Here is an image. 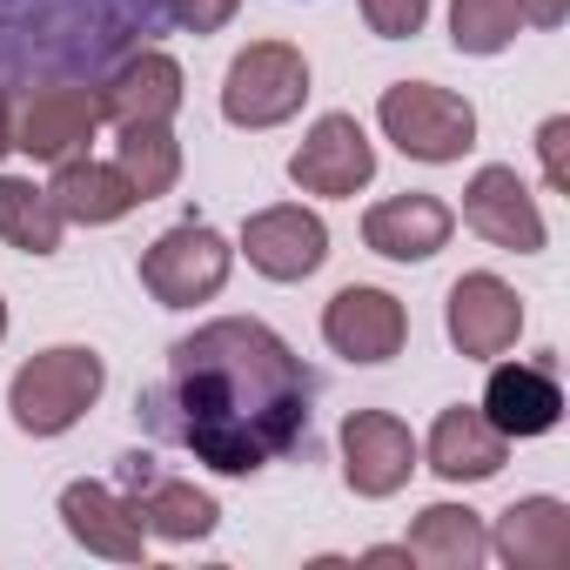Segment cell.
<instances>
[{"label":"cell","mask_w":570,"mask_h":570,"mask_svg":"<svg viewBox=\"0 0 570 570\" xmlns=\"http://www.w3.org/2000/svg\"><path fill=\"white\" fill-rule=\"evenodd\" d=\"M135 416L215 476H255L309 443L316 370L268 323L215 316L168 350V370L141 390Z\"/></svg>","instance_id":"1"},{"label":"cell","mask_w":570,"mask_h":570,"mask_svg":"<svg viewBox=\"0 0 570 570\" xmlns=\"http://www.w3.org/2000/svg\"><path fill=\"white\" fill-rule=\"evenodd\" d=\"M168 0H0V81L95 88L135 48H155Z\"/></svg>","instance_id":"2"},{"label":"cell","mask_w":570,"mask_h":570,"mask_svg":"<svg viewBox=\"0 0 570 570\" xmlns=\"http://www.w3.org/2000/svg\"><path fill=\"white\" fill-rule=\"evenodd\" d=\"M108 390V363L81 343H61V350H41L14 370L8 383V416L21 436H68Z\"/></svg>","instance_id":"3"},{"label":"cell","mask_w":570,"mask_h":570,"mask_svg":"<svg viewBox=\"0 0 570 570\" xmlns=\"http://www.w3.org/2000/svg\"><path fill=\"white\" fill-rule=\"evenodd\" d=\"M309 101V61L289 41H248L222 75V121L228 128H282Z\"/></svg>","instance_id":"4"},{"label":"cell","mask_w":570,"mask_h":570,"mask_svg":"<svg viewBox=\"0 0 570 570\" xmlns=\"http://www.w3.org/2000/svg\"><path fill=\"white\" fill-rule=\"evenodd\" d=\"M376 121H383V135L410 161H430V168L436 161H463L476 148V108L463 95L436 88V81H396V88H383Z\"/></svg>","instance_id":"5"},{"label":"cell","mask_w":570,"mask_h":570,"mask_svg":"<svg viewBox=\"0 0 570 570\" xmlns=\"http://www.w3.org/2000/svg\"><path fill=\"white\" fill-rule=\"evenodd\" d=\"M235 268V248L208 228V222H175L168 235H155V248L141 255V289L161 309H195L208 296H222V282Z\"/></svg>","instance_id":"6"},{"label":"cell","mask_w":570,"mask_h":570,"mask_svg":"<svg viewBox=\"0 0 570 570\" xmlns=\"http://www.w3.org/2000/svg\"><path fill=\"white\" fill-rule=\"evenodd\" d=\"M101 135V101L81 81H35L14 101V148L35 161H75Z\"/></svg>","instance_id":"7"},{"label":"cell","mask_w":570,"mask_h":570,"mask_svg":"<svg viewBox=\"0 0 570 570\" xmlns=\"http://www.w3.org/2000/svg\"><path fill=\"white\" fill-rule=\"evenodd\" d=\"M443 330H450V343H456L470 363H497V356H510L517 336H523V303H517V289H510L503 275L476 268V275H456V282H450Z\"/></svg>","instance_id":"8"},{"label":"cell","mask_w":570,"mask_h":570,"mask_svg":"<svg viewBox=\"0 0 570 570\" xmlns=\"http://www.w3.org/2000/svg\"><path fill=\"white\" fill-rule=\"evenodd\" d=\"M242 255L268 282H303L330 262V228L303 202H275V208H255L242 222Z\"/></svg>","instance_id":"9"},{"label":"cell","mask_w":570,"mask_h":570,"mask_svg":"<svg viewBox=\"0 0 570 570\" xmlns=\"http://www.w3.org/2000/svg\"><path fill=\"white\" fill-rule=\"evenodd\" d=\"M289 181L303 195H330V202H350L356 188H370L376 181V148H370L363 121L356 115H323L303 135V148L289 155Z\"/></svg>","instance_id":"10"},{"label":"cell","mask_w":570,"mask_h":570,"mask_svg":"<svg viewBox=\"0 0 570 570\" xmlns=\"http://www.w3.org/2000/svg\"><path fill=\"white\" fill-rule=\"evenodd\" d=\"M323 343L350 363H390L410 343V309L390 289H370V282H350V289L330 296L323 309Z\"/></svg>","instance_id":"11"},{"label":"cell","mask_w":570,"mask_h":570,"mask_svg":"<svg viewBox=\"0 0 570 570\" xmlns=\"http://www.w3.org/2000/svg\"><path fill=\"white\" fill-rule=\"evenodd\" d=\"M463 222H470L490 248H503V255H537V248H543V208H537V195L523 188V175L503 168V161H483V168L470 175V188H463Z\"/></svg>","instance_id":"12"},{"label":"cell","mask_w":570,"mask_h":570,"mask_svg":"<svg viewBox=\"0 0 570 570\" xmlns=\"http://www.w3.org/2000/svg\"><path fill=\"white\" fill-rule=\"evenodd\" d=\"M416 470V436L390 410H350L343 416V483L356 497H396Z\"/></svg>","instance_id":"13"},{"label":"cell","mask_w":570,"mask_h":570,"mask_svg":"<svg viewBox=\"0 0 570 570\" xmlns=\"http://www.w3.org/2000/svg\"><path fill=\"white\" fill-rule=\"evenodd\" d=\"M101 121L115 128H155V121H175L181 115V61L161 55V48H135L128 61H115L101 81Z\"/></svg>","instance_id":"14"},{"label":"cell","mask_w":570,"mask_h":570,"mask_svg":"<svg viewBox=\"0 0 570 570\" xmlns=\"http://www.w3.org/2000/svg\"><path fill=\"white\" fill-rule=\"evenodd\" d=\"M510 443L523 436H550L557 416H563V383H557V363L537 356V363H497L490 383H483V403H476Z\"/></svg>","instance_id":"15"},{"label":"cell","mask_w":570,"mask_h":570,"mask_svg":"<svg viewBox=\"0 0 570 570\" xmlns=\"http://www.w3.org/2000/svg\"><path fill=\"white\" fill-rule=\"evenodd\" d=\"M61 523L95 557H115V563H141L148 557V523L135 517V503L115 483H88V476L68 483L61 490Z\"/></svg>","instance_id":"16"},{"label":"cell","mask_w":570,"mask_h":570,"mask_svg":"<svg viewBox=\"0 0 570 570\" xmlns=\"http://www.w3.org/2000/svg\"><path fill=\"white\" fill-rule=\"evenodd\" d=\"M456 228V208L423 195V188H403V195H383L370 215H363V242L383 255V262H430Z\"/></svg>","instance_id":"17"},{"label":"cell","mask_w":570,"mask_h":570,"mask_svg":"<svg viewBox=\"0 0 570 570\" xmlns=\"http://www.w3.org/2000/svg\"><path fill=\"white\" fill-rule=\"evenodd\" d=\"M430 470L443 483H490L510 456V436L476 410V403H450L436 423H430V443H423Z\"/></svg>","instance_id":"18"},{"label":"cell","mask_w":570,"mask_h":570,"mask_svg":"<svg viewBox=\"0 0 570 570\" xmlns=\"http://www.w3.org/2000/svg\"><path fill=\"white\" fill-rule=\"evenodd\" d=\"M490 557H503L510 570H563L570 563V503L517 497L490 530Z\"/></svg>","instance_id":"19"},{"label":"cell","mask_w":570,"mask_h":570,"mask_svg":"<svg viewBox=\"0 0 570 570\" xmlns=\"http://www.w3.org/2000/svg\"><path fill=\"white\" fill-rule=\"evenodd\" d=\"M121 497L135 503V517L148 523V537H161V543H202V537L222 523L215 497H208V490H195L188 476H168L161 463H155L135 490H121Z\"/></svg>","instance_id":"20"},{"label":"cell","mask_w":570,"mask_h":570,"mask_svg":"<svg viewBox=\"0 0 570 570\" xmlns=\"http://www.w3.org/2000/svg\"><path fill=\"white\" fill-rule=\"evenodd\" d=\"M48 202L61 208V222H81V228H108L121 222L128 208H141V195L128 188V175L115 161H55V181H48Z\"/></svg>","instance_id":"21"},{"label":"cell","mask_w":570,"mask_h":570,"mask_svg":"<svg viewBox=\"0 0 570 570\" xmlns=\"http://www.w3.org/2000/svg\"><path fill=\"white\" fill-rule=\"evenodd\" d=\"M403 550H410V563H430V570H476L490 557V530L470 503H430L410 523Z\"/></svg>","instance_id":"22"},{"label":"cell","mask_w":570,"mask_h":570,"mask_svg":"<svg viewBox=\"0 0 570 570\" xmlns=\"http://www.w3.org/2000/svg\"><path fill=\"white\" fill-rule=\"evenodd\" d=\"M61 208L48 202V188L21 181V175H0V235L21 255H55L61 248Z\"/></svg>","instance_id":"23"},{"label":"cell","mask_w":570,"mask_h":570,"mask_svg":"<svg viewBox=\"0 0 570 570\" xmlns=\"http://www.w3.org/2000/svg\"><path fill=\"white\" fill-rule=\"evenodd\" d=\"M115 168L128 175V188H135L141 202H155V195H168V188L181 181V141L168 135V121H155V128H121Z\"/></svg>","instance_id":"24"},{"label":"cell","mask_w":570,"mask_h":570,"mask_svg":"<svg viewBox=\"0 0 570 570\" xmlns=\"http://www.w3.org/2000/svg\"><path fill=\"white\" fill-rule=\"evenodd\" d=\"M517 35H523V8H517V0H450V41H456V55L490 61Z\"/></svg>","instance_id":"25"},{"label":"cell","mask_w":570,"mask_h":570,"mask_svg":"<svg viewBox=\"0 0 570 570\" xmlns=\"http://www.w3.org/2000/svg\"><path fill=\"white\" fill-rule=\"evenodd\" d=\"M363 21H370V35H383V41H410V35H423V21H430V0H363Z\"/></svg>","instance_id":"26"},{"label":"cell","mask_w":570,"mask_h":570,"mask_svg":"<svg viewBox=\"0 0 570 570\" xmlns=\"http://www.w3.org/2000/svg\"><path fill=\"white\" fill-rule=\"evenodd\" d=\"M537 161H543V181L557 195H570V115H550L537 128Z\"/></svg>","instance_id":"27"},{"label":"cell","mask_w":570,"mask_h":570,"mask_svg":"<svg viewBox=\"0 0 570 570\" xmlns=\"http://www.w3.org/2000/svg\"><path fill=\"white\" fill-rule=\"evenodd\" d=\"M235 8L242 0H168V21L188 28V35H222L235 21Z\"/></svg>","instance_id":"28"},{"label":"cell","mask_w":570,"mask_h":570,"mask_svg":"<svg viewBox=\"0 0 570 570\" xmlns=\"http://www.w3.org/2000/svg\"><path fill=\"white\" fill-rule=\"evenodd\" d=\"M517 8H523V21H530V28H563L570 0H517Z\"/></svg>","instance_id":"29"},{"label":"cell","mask_w":570,"mask_h":570,"mask_svg":"<svg viewBox=\"0 0 570 570\" xmlns=\"http://www.w3.org/2000/svg\"><path fill=\"white\" fill-rule=\"evenodd\" d=\"M14 148V101H8V81H0V155Z\"/></svg>","instance_id":"30"},{"label":"cell","mask_w":570,"mask_h":570,"mask_svg":"<svg viewBox=\"0 0 570 570\" xmlns=\"http://www.w3.org/2000/svg\"><path fill=\"white\" fill-rule=\"evenodd\" d=\"M363 563H410V550H403V543H396V550L383 543V550H363Z\"/></svg>","instance_id":"31"},{"label":"cell","mask_w":570,"mask_h":570,"mask_svg":"<svg viewBox=\"0 0 570 570\" xmlns=\"http://www.w3.org/2000/svg\"><path fill=\"white\" fill-rule=\"evenodd\" d=\"M0 336H8V303H0Z\"/></svg>","instance_id":"32"}]
</instances>
